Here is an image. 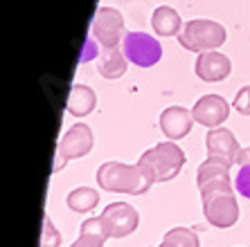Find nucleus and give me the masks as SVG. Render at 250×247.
Returning a JSON list of instances; mask_svg holds the SVG:
<instances>
[{
    "label": "nucleus",
    "instance_id": "nucleus-14",
    "mask_svg": "<svg viewBox=\"0 0 250 247\" xmlns=\"http://www.w3.org/2000/svg\"><path fill=\"white\" fill-rule=\"evenodd\" d=\"M151 27L158 36H178L183 29L181 14L169 5L156 7L151 14Z\"/></svg>",
    "mask_w": 250,
    "mask_h": 247
},
{
    "label": "nucleus",
    "instance_id": "nucleus-3",
    "mask_svg": "<svg viewBox=\"0 0 250 247\" xmlns=\"http://www.w3.org/2000/svg\"><path fill=\"white\" fill-rule=\"evenodd\" d=\"M138 164L145 167L146 171H151L156 182H169L185 167V153L176 142H160L153 149L145 151L140 155Z\"/></svg>",
    "mask_w": 250,
    "mask_h": 247
},
{
    "label": "nucleus",
    "instance_id": "nucleus-7",
    "mask_svg": "<svg viewBox=\"0 0 250 247\" xmlns=\"http://www.w3.org/2000/svg\"><path fill=\"white\" fill-rule=\"evenodd\" d=\"M90 36L102 47H117L124 34V16L115 7H99L90 23Z\"/></svg>",
    "mask_w": 250,
    "mask_h": 247
},
{
    "label": "nucleus",
    "instance_id": "nucleus-24",
    "mask_svg": "<svg viewBox=\"0 0 250 247\" xmlns=\"http://www.w3.org/2000/svg\"><path fill=\"white\" fill-rule=\"evenodd\" d=\"M239 167H244V164H250V146H246V149H241V153H239V160H237Z\"/></svg>",
    "mask_w": 250,
    "mask_h": 247
},
{
    "label": "nucleus",
    "instance_id": "nucleus-19",
    "mask_svg": "<svg viewBox=\"0 0 250 247\" xmlns=\"http://www.w3.org/2000/svg\"><path fill=\"white\" fill-rule=\"evenodd\" d=\"M41 247H61V234L52 225L50 216H43V234H41Z\"/></svg>",
    "mask_w": 250,
    "mask_h": 247
},
{
    "label": "nucleus",
    "instance_id": "nucleus-11",
    "mask_svg": "<svg viewBox=\"0 0 250 247\" xmlns=\"http://www.w3.org/2000/svg\"><path fill=\"white\" fill-rule=\"evenodd\" d=\"M194 72H196V76L201 81H205V83H216V81H226L228 76H230L232 63H230V58L223 52L212 50V52L198 54Z\"/></svg>",
    "mask_w": 250,
    "mask_h": 247
},
{
    "label": "nucleus",
    "instance_id": "nucleus-10",
    "mask_svg": "<svg viewBox=\"0 0 250 247\" xmlns=\"http://www.w3.org/2000/svg\"><path fill=\"white\" fill-rule=\"evenodd\" d=\"M194 121L205 128H219L230 117V104L221 95H203L192 108Z\"/></svg>",
    "mask_w": 250,
    "mask_h": 247
},
{
    "label": "nucleus",
    "instance_id": "nucleus-5",
    "mask_svg": "<svg viewBox=\"0 0 250 247\" xmlns=\"http://www.w3.org/2000/svg\"><path fill=\"white\" fill-rule=\"evenodd\" d=\"M93 131L88 124H75L63 133V137L59 139L57 146V164H54V171H61V167H65L68 160H79V157L88 155L93 151Z\"/></svg>",
    "mask_w": 250,
    "mask_h": 247
},
{
    "label": "nucleus",
    "instance_id": "nucleus-17",
    "mask_svg": "<svg viewBox=\"0 0 250 247\" xmlns=\"http://www.w3.org/2000/svg\"><path fill=\"white\" fill-rule=\"evenodd\" d=\"M158 247H201L198 234L189 227H174L165 234L163 243Z\"/></svg>",
    "mask_w": 250,
    "mask_h": 247
},
{
    "label": "nucleus",
    "instance_id": "nucleus-23",
    "mask_svg": "<svg viewBox=\"0 0 250 247\" xmlns=\"http://www.w3.org/2000/svg\"><path fill=\"white\" fill-rule=\"evenodd\" d=\"M99 57V50H97V40L90 36V38H86V47H83V54H82V63H88L90 58Z\"/></svg>",
    "mask_w": 250,
    "mask_h": 247
},
{
    "label": "nucleus",
    "instance_id": "nucleus-22",
    "mask_svg": "<svg viewBox=\"0 0 250 247\" xmlns=\"http://www.w3.org/2000/svg\"><path fill=\"white\" fill-rule=\"evenodd\" d=\"M104 243H106V238H102V236L79 234V238H77L70 247H104Z\"/></svg>",
    "mask_w": 250,
    "mask_h": 247
},
{
    "label": "nucleus",
    "instance_id": "nucleus-18",
    "mask_svg": "<svg viewBox=\"0 0 250 247\" xmlns=\"http://www.w3.org/2000/svg\"><path fill=\"white\" fill-rule=\"evenodd\" d=\"M219 180H230V169L219 164V162H212V160H205L196 171V184L198 189L205 187L209 182H219Z\"/></svg>",
    "mask_w": 250,
    "mask_h": 247
},
{
    "label": "nucleus",
    "instance_id": "nucleus-20",
    "mask_svg": "<svg viewBox=\"0 0 250 247\" xmlns=\"http://www.w3.org/2000/svg\"><path fill=\"white\" fill-rule=\"evenodd\" d=\"M234 189H237V193H241L244 198L250 200V164L239 167V173L234 178Z\"/></svg>",
    "mask_w": 250,
    "mask_h": 247
},
{
    "label": "nucleus",
    "instance_id": "nucleus-16",
    "mask_svg": "<svg viewBox=\"0 0 250 247\" xmlns=\"http://www.w3.org/2000/svg\"><path fill=\"white\" fill-rule=\"evenodd\" d=\"M65 205L77 213L93 211V209L99 205V193L95 189H90V187H77V189H72L68 193Z\"/></svg>",
    "mask_w": 250,
    "mask_h": 247
},
{
    "label": "nucleus",
    "instance_id": "nucleus-2",
    "mask_svg": "<svg viewBox=\"0 0 250 247\" xmlns=\"http://www.w3.org/2000/svg\"><path fill=\"white\" fill-rule=\"evenodd\" d=\"M203 216L216 229H230L239 220V205L232 180H219L201 187Z\"/></svg>",
    "mask_w": 250,
    "mask_h": 247
},
{
    "label": "nucleus",
    "instance_id": "nucleus-13",
    "mask_svg": "<svg viewBox=\"0 0 250 247\" xmlns=\"http://www.w3.org/2000/svg\"><path fill=\"white\" fill-rule=\"evenodd\" d=\"M97 106V95L90 86L86 83H75L70 88V95H68V101H65V110L70 115L75 117H86L90 115Z\"/></svg>",
    "mask_w": 250,
    "mask_h": 247
},
{
    "label": "nucleus",
    "instance_id": "nucleus-1",
    "mask_svg": "<svg viewBox=\"0 0 250 247\" xmlns=\"http://www.w3.org/2000/svg\"><path fill=\"white\" fill-rule=\"evenodd\" d=\"M95 178H97L99 189L108 193L142 195L156 184L151 171H146L140 164H124V162H104L97 169Z\"/></svg>",
    "mask_w": 250,
    "mask_h": 247
},
{
    "label": "nucleus",
    "instance_id": "nucleus-9",
    "mask_svg": "<svg viewBox=\"0 0 250 247\" xmlns=\"http://www.w3.org/2000/svg\"><path fill=\"white\" fill-rule=\"evenodd\" d=\"M205 151H208V160L219 162V164L230 169L237 164L241 146H239L232 131L219 126V128H212L205 135Z\"/></svg>",
    "mask_w": 250,
    "mask_h": 247
},
{
    "label": "nucleus",
    "instance_id": "nucleus-4",
    "mask_svg": "<svg viewBox=\"0 0 250 247\" xmlns=\"http://www.w3.org/2000/svg\"><path fill=\"white\" fill-rule=\"evenodd\" d=\"M228 32L221 23L216 20H208V18H196L183 25L181 34H178V43L189 52H212L226 43Z\"/></svg>",
    "mask_w": 250,
    "mask_h": 247
},
{
    "label": "nucleus",
    "instance_id": "nucleus-8",
    "mask_svg": "<svg viewBox=\"0 0 250 247\" xmlns=\"http://www.w3.org/2000/svg\"><path fill=\"white\" fill-rule=\"evenodd\" d=\"M99 218L104 223L108 238H126L131 236L140 225V213L128 202H111L104 211L99 213Z\"/></svg>",
    "mask_w": 250,
    "mask_h": 247
},
{
    "label": "nucleus",
    "instance_id": "nucleus-6",
    "mask_svg": "<svg viewBox=\"0 0 250 247\" xmlns=\"http://www.w3.org/2000/svg\"><path fill=\"white\" fill-rule=\"evenodd\" d=\"M122 52L128 63H133L135 68H153V65L163 58V45H160L158 38H153L151 34L128 32V34L124 36Z\"/></svg>",
    "mask_w": 250,
    "mask_h": 247
},
{
    "label": "nucleus",
    "instance_id": "nucleus-15",
    "mask_svg": "<svg viewBox=\"0 0 250 247\" xmlns=\"http://www.w3.org/2000/svg\"><path fill=\"white\" fill-rule=\"evenodd\" d=\"M126 65H128V61L122 50H117V47H104L102 54H99L97 72L104 76V79H120V76H124V72H126Z\"/></svg>",
    "mask_w": 250,
    "mask_h": 247
},
{
    "label": "nucleus",
    "instance_id": "nucleus-21",
    "mask_svg": "<svg viewBox=\"0 0 250 247\" xmlns=\"http://www.w3.org/2000/svg\"><path fill=\"white\" fill-rule=\"evenodd\" d=\"M232 106H234V110H237L239 115H250V86H244L237 92Z\"/></svg>",
    "mask_w": 250,
    "mask_h": 247
},
{
    "label": "nucleus",
    "instance_id": "nucleus-12",
    "mask_svg": "<svg viewBox=\"0 0 250 247\" xmlns=\"http://www.w3.org/2000/svg\"><path fill=\"white\" fill-rule=\"evenodd\" d=\"M192 126H194V115L183 106H169L160 115V131H163V135L169 142L187 137L192 133Z\"/></svg>",
    "mask_w": 250,
    "mask_h": 247
}]
</instances>
